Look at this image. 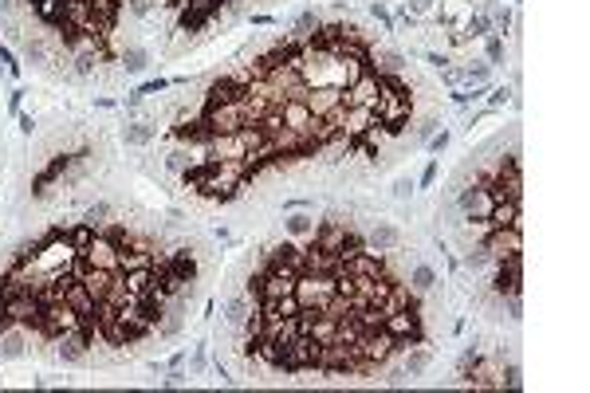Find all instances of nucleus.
<instances>
[{"label": "nucleus", "mask_w": 590, "mask_h": 393, "mask_svg": "<svg viewBox=\"0 0 590 393\" xmlns=\"http://www.w3.org/2000/svg\"><path fill=\"white\" fill-rule=\"evenodd\" d=\"M252 299L248 346L275 370L370 374L421 335L413 295L334 225L307 248H275L252 280Z\"/></svg>", "instance_id": "1"}, {"label": "nucleus", "mask_w": 590, "mask_h": 393, "mask_svg": "<svg viewBox=\"0 0 590 393\" xmlns=\"http://www.w3.org/2000/svg\"><path fill=\"white\" fill-rule=\"evenodd\" d=\"M146 138H150L146 126H130V130H126V142H146Z\"/></svg>", "instance_id": "2"}, {"label": "nucleus", "mask_w": 590, "mask_h": 393, "mask_svg": "<svg viewBox=\"0 0 590 393\" xmlns=\"http://www.w3.org/2000/svg\"><path fill=\"white\" fill-rule=\"evenodd\" d=\"M126 67H130V71H142V67H146V56H142V52H130V56H126Z\"/></svg>", "instance_id": "3"}, {"label": "nucleus", "mask_w": 590, "mask_h": 393, "mask_svg": "<svg viewBox=\"0 0 590 393\" xmlns=\"http://www.w3.org/2000/svg\"><path fill=\"white\" fill-rule=\"evenodd\" d=\"M287 228L299 236V232H307V228H311V221H307V217H291V221H287Z\"/></svg>", "instance_id": "4"}, {"label": "nucleus", "mask_w": 590, "mask_h": 393, "mask_svg": "<svg viewBox=\"0 0 590 393\" xmlns=\"http://www.w3.org/2000/svg\"><path fill=\"white\" fill-rule=\"evenodd\" d=\"M413 280H417V287L425 291V287L433 283V272H429V268H417V276H413Z\"/></svg>", "instance_id": "5"}]
</instances>
